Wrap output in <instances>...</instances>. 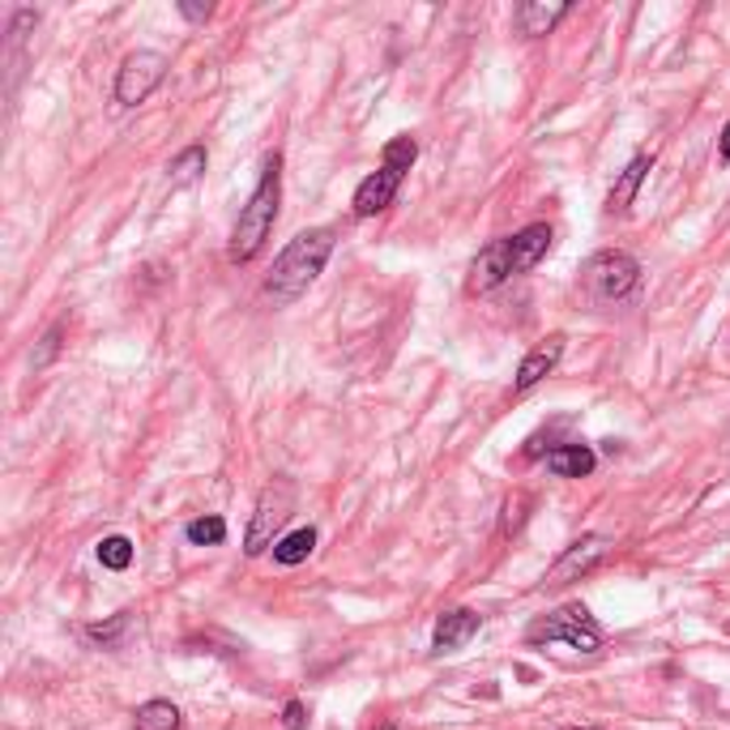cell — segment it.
Returning <instances> with one entry per match:
<instances>
[{
	"label": "cell",
	"instance_id": "obj_1",
	"mask_svg": "<svg viewBox=\"0 0 730 730\" xmlns=\"http://www.w3.org/2000/svg\"><path fill=\"white\" fill-rule=\"evenodd\" d=\"M334 244H338V235L329 227L300 231V235L278 252V261H273V269H269V278H266V291L278 304H295L307 287L321 278V269L329 261Z\"/></svg>",
	"mask_w": 730,
	"mask_h": 730
},
{
	"label": "cell",
	"instance_id": "obj_2",
	"mask_svg": "<svg viewBox=\"0 0 730 730\" xmlns=\"http://www.w3.org/2000/svg\"><path fill=\"white\" fill-rule=\"evenodd\" d=\"M278 201H282V154H269L261 167V180L248 196V205L239 210V223L231 231V261H252L266 248L269 231L278 223Z\"/></svg>",
	"mask_w": 730,
	"mask_h": 730
},
{
	"label": "cell",
	"instance_id": "obj_3",
	"mask_svg": "<svg viewBox=\"0 0 730 730\" xmlns=\"http://www.w3.org/2000/svg\"><path fill=\"white\" fill-rule=\"evenodd\" d=\"M415 158H419L415 137H393L381 154V171L368 176V180L355 189V218H372V214L389 210L393 196H397V189H402V176L411 171Z\"/></svg>",
	"mask_w": 730,
	"mask_h": 730
},
{
	"label": "cell",
	"instance_id": "obj_4",
	"mask_svg": "<svg viewBox=\"0 0 730 730\" xmlns=\"http://www.w3.org/2000/svg\"><path fill=\"white\" fill-rule=\"evenodd\" d=\"M530 641H564V645H573L576 653H598L603 650V628L594 624V615L585 611L581 603H569V607H560V611H551L547 619H538L530 624Z\"/></svg>",
	"mask_w": 730,
	"mask_h": 730
},
{
	"label": "cell",
	"instance_id": "obj_5",
	"mask_svg": "<svg viewBox=\"0 0 730 730\" xmlns=\"http://www.w3.org/2000/svg\"><path fill=\"white\" fill-rule=\"evenodd\" d=\"M637 282H641V266H637V257H628V252H598V257H589V266H585V291H589L594 300H603V304L628 300V295L637 291Z\"/></svg>",
	"mask_w": 730,
	"mask_h": 730
},
{
	"label": "cell",
	"instance_id": "obj_6",
	"mask_svg": "<svg viewBox=\"0 0 730 730\" xmlns=\"http://www.w3.org/2000/svg\"><path fill=\"white\" fill-rule=\"evenodd\" d=\"M162 77H167V56L162 52H133V56H124V65L115 74V103H124V108L146 103Z\"/></svg>",
	"mask_w": 730,
	"mask_h": 730
},
{
	"label": "cell",
	"instance_id": "obj_7",
	"mask_svg": "<svg viewBox=\"0 0 730 730\" xmlns=\"http://www.w3.org/2000/svg\"><path fill=\"white\" fill-rule=\"evenodd\" d=\"M287 513H291V487H266L261 499H257L252 526H248V535H244V551H248V555H261L269 542H273V535L282 530Z\"/></svg>",
	"mask_w": 730,
	"mask_h": 730
},
{
	"label": "cell",
	"instance_id": "obj_8",
	"mask_svg": "<svg viewBox=\"0 0 730 730\" xmlns=\"http://www.w3.org/2000/svg\"><path fill=\"white\" fill-rule=\"evenodd\" d=\"M607 551H611V542L603 535H585L576 538L573 547H564V555L551 564V573H547V585H569V581H581L585 573H594L603 560H607Z\"/></svg>",
	"mask_w": 730,
	"mask_h": 730
},
{
	"label": "cell",
	"instance_id": "obj_9",
	"mask_svg": "<svg viewBox=\"0 0 730 730\" xmlns=\"http://www.w3.org/2000/svg\"><path fill=\"white\" fill-rule=\"evenodd\" d=\"M508 278H517V269H513V244H508V235H504V239H492V244L474 257L470 278H465V291H470V295H487V291H496L499 282H508Z\"/></svg>",
	"mask_w": 730,
	"mask_h": 730
},
{
	"label": "cell",
	"instance_id": "obj_10",
	"mask_svg": "<svg viewBox=\"0 0 730 730\" xmlns=\"http://www.w3.org/2000/svg\"><path fill=\"white\" fill-rule=\"evenodd\" d=\"M564 359V338L560 334H551L547 342H538L526 359H521V368H517V381H513V389L517 393H526V389H535L542 377H551L555 372V363Z\"/></svg>",
	"mask_w": 730,
	"mask_h": 730
},
{
	"label": "cell",
	"instance_id": "obj_11",
	"mask_svg": "<svg viewBox=\"0 0 730 730\" xmlns=\"http://www.w3.org/2000/svg\"><path fill=\"white\" fill-rule=\"evenodd\" d=\"M508 244H513V269H517V273H530V269L551 252V227H547V223H530L526 231L508 235Z\"/></svg>",
	"mask_w": 730,
	"mask_h": 730
},
{
	"label": "cell",
	"instance_id": "obj_12",
	"mask_svg": "<svg viewBox=\"0 0 730 730\" xmlns=\"http://www.w3.org/2000/svg\"><path fill=\"white\" fill-rule=\"evenodd\" d=\"M479 624H483V615L470 611V607H458V611L440 615L436 619V637H431V645L445 653V650H458V645H465L474 632H479Z\"/></svg>",
	"mask_w": 730,
	"mask_h": 730
},
{
	"label": "cell",
	"instance_id": "obj_13",
	"mask_svg": "<svg viewBox=\"0 0 730 730\" xmlns=\"http://www.w3.org/2000/svg\"><path fill=\"white\" fill-rule=\"evenodd\" d=\"M650 167H653L650 154H637V158H632V162H628V167L619 171V180H615L611 196H607V214H624V210L632 205V196H637V189L645 184Z\"/></svg>",
	"mask_w": 730,
	"mask_h": 730
},
{
	"label": "cell",
	"instance_id": "obj_14",
	"mask_svg": "<svg viewBox=\"0 0 730 730\" xmlns=\"http://www.w3.org/2000/svg\"><path fill=\"white\" fill-rule=\"evenodd\" d=\"M594 465H598V458H594L589 445H560V449L547 453V470L560 474V479H585Z\"/></svg>",
	"mask_w": 730,
	"mask_h": 730
},
{
	"label": "cell",
	"instance_id": "obj_15",
	"mask_svg": "<svg viewBox=\"0 0 730 730\" xmlns=\"http://www.w3.org/2000/svg\"><path fill=\"white\" fill-rule=\"evenodd\" d=\"M569 13V4H542V0H526L521 9H517V26H521V35H547L560 18Z\"/></svg>",
	"mask_w": 730,
	"mask_h": 730
},
{
	"label": "cell",
	"instance_id": "obj_16",
	"mask_svg": "<svg viewBox=\"0 0 730 730\" xmlns=\"http://www.w3.org/2000/svg\"><path fill=\"white\" fill-rule=\"evenodd\" d=\"M312 547H316V530L304 526V530L287 535L278 547H273V560H278V564H287V569H291V564H304L307 555H312Z\"/></svg>",
	"mask_w": 730,
	"mask_h": 730
},
{
	"label": "cell",
	"instance_id": "obj_17",
	"mask_svg": "<svg viewBox=\"0 0 730 730\" xmlns=\"http://www.w3.org/2000/svg\"><path fill=\"white\" fill-rule=\"evenodd\" d=\"M180 727V709L171 700H146L137 709V730H176Z\"/></svg>",
	"mask_w": 730,
	"mask_h": 730
},
{
	"label": "cell",
	"instance_id": "obj_18",
	"mask_svg": "<svg viewBox=\"0 0 730 730\" xmlns=\"http://www.w3.org/2000/svg\"><path fill=\"white\" fill-rule=\"evenodd\" d=\"M167 171H171V184H176V189H184V184H192V180L205 171V150H201V146H189L184 154H176V158H171V167H167Z\"/></svg>",
	"mask_w": 730,
	"mask_h": 730
},
{
	"label": "cell",
	"instance_id": "obj_19",
	"mask_svg": "<svg viewBox=\"0 0 730 730\" xmlns=\"http://www.w3.org/2000/svg\"><path fill=\"white\" fill-rule=\"evenodd\" d=\"M184 538L192 547H218L227 538V521L223 517H196V521L184 526Z\"/></svg>",
	"mask_w": 730,
	"mask_h": 730
},
{
	"label": "cell",
	"instance_id": "obj_20",
	"mask_svg": "<svg viewBox=\"0 0 730 730\" xmlns=\"http://www.w3.org/2000/svg\"><path fill=\"white\" fill-rule=\"evenodd\" d=\"M99 560H103V569H112V573H124L128 564H133V542L124 535H112L99 542Z\"/></svg>",
	"mask_w": 730,
	"mask_h": 730
},
{
	"label": "cell",
	"instance_id": "obj_21",
	"mask_svg": "<svg viewBox=\"0 0 730 730\" xmlns=\"http://www.w3.org/2000/svg\"><path fill=\"white\" fill-rule=\"evenodd\" d=\"M124 628H128V619H124V611H120V615H112L108 624H90V628H86V637H90L94 645L112 650L115 641H120V632H124Z\"/></svg>",
	"mask_w": 730,
	"mask_h": 730
},
{
	"label": "cell",
	"instance_id": "obj_22",
	"mask_svg": "<svg viewBox=\"0 0 730 730\" xmlns=\"http://www.w3.org/2000/svg\"><path fill=\"white\" fill-rule=\"evenodd\" d=\"M282 727H287V730H307L304 700H287V709H282Z\"/></svg>",
	"mask_w": 730,
	"mask_h": 730
},
{
	"label": "cell",
	"instance_id": "obj_23",
	"mask_svg": "<svg viewBox=\"0 0 730 730\" xmlns=\"http://www.w3.org/2000/svg\"><path fill=\"white\" fill-rule=\"evenodd\" d=\"M521 508H526V496H517L504 504V513H508V517H504V535H508L513 526H521Z\"/></svg>",
	"mask_w": 730,
	"mask_h": 730
},
{
	"label": "cell",
	"instance_id": "obj_24",
	"mask_svg": "<svg viewBox=\"0 0 730 730\" xmlns=\"http://www.w3.org/2000/svg\"><path fill=\"white\" fill-rule=\"evenodd\" d=\"M180 13H184L189 22H205L214 9H210V4H189V0H180Z\"/></svg>",
	"mask_w": 730,
	"mask_h": 730
},
{
	"label": "cell",
	"instance_id": "obj_25",
	"mask_svg": "<svg viewBox=\"0 0 730 730\" xmlns=\"http://www.w3.org/2000/svg\"><path fill=\"white\" fill-rule=\"evenodd\" d=\"M718 150H722V158L730 162V124L722 128V137H718Z\"/></svg>",
	"mask_w": 730,
	"mask_h": 730
},
{
	"label": "cell",
	"instance_id": "obj_26",
	"mask_svg": "<svg viewBox=\"0 0 730 730\" xmlns=\"http://www.w3.org/2000/svg\"><path fill=\"white\" fill-rule=\"evenodd\" d=\"M377 730H397V727H389V722H384V727H377Z\"/></svg>",
	"mask_w": 730,
	"mask_h": 730
}]
</instances>
